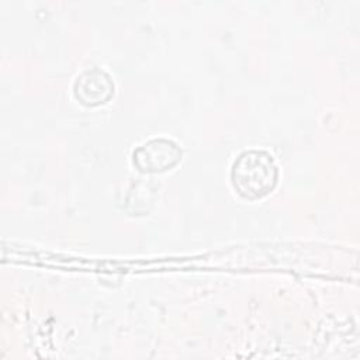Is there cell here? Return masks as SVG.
I'll list each match as a JSON object with an SVG mask.
<instances>
[{"instance_id":"1","label":"cell","mask_w":360,"mask_h":360,"mask_svg":"<svg viewBox=\"0 0 360 360\" xmlns=\"http://www.w3.org/2000/svg\"><path fill=\"white\" fill-rule=\"evenodd\" d=\"M278 167L263 149H248L238 155L231 167V183L238 195L256 201L269 195L278 183Z\"/></svg>"},{"instance_id":"2","label":"cell","mask_w":360,"mask_h":360,"mask_svg":"<svg viewBox=\"0 0 360 360\" xmlns=\"http://www.w3.org/2000/svg\"><path fill=\"white\" fill-rule=\"evenodd\" d=\"M183 156L181 148L169 138H153L132 152V163L142 173H163L174 167Z\"/></svg>"},{"instance_id":"3","label":"cell","mask_w":360,"mask_h":360,"mask_svg":"<svg viewBox=\"0 0 360 360\" xmlns=\"http://www.w3.org/2000/svg\"><path fill=\"white\" fill-rule=\"evenodd\" d=\"M115 91L112 77L101 68H89L73 82V96L84 107L105 104Z\"/></svg>"}]
</instances>
